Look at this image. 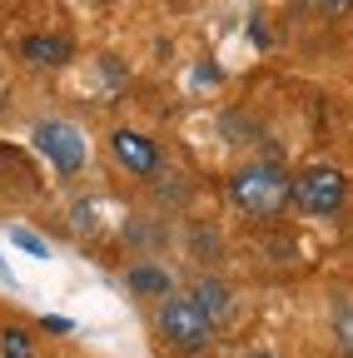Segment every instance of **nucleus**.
<instances>
[{
  "label": "nucleus",
  "instance_id": "nucleus-1",
  "mask_svg": "<svg viewBox=\"0 0 353 358\" xmlns=\"http://www.w3.org/2000/svg\"><path fill=\"white\" fill-rule=\"evenodd\" d=\"M229 199H234V209L244 219L269 224V219H279L294 204V174L279 169V164H264V159L259 164H244L229 179Z\"/></svg>",
  "mask_w": 353,
  "mask_h": 358
},
{
  "label": "nucleus",
  "instance_id": "nucleus-2",
  "mask_svg": "<svg viewBox=\"0 0 353 358\" xmlns=\"http://www.w3.org/2000/svg\"><path fill=\"white\" fill-rule=\"evenodd\" d=\"M154 329H159V338H164L174 353H209L214 338H219V324L209 319V313H204L189 294H169V299H159V308H154Z\"/></svg>",
  "mask_w": 353,
  "mask_h": 358
},
{
  "label": "nucleus",
  "instance_id": "nucleus-3",
  "mask_svg": "<svg viewBox=\"0 0 353 358\" xmlns=\"http://www.w3.org/2000/svg\"><path fill=\"white\" fill-rule=\"evenodd\" d=\"M294 204L314 219H333L348 204V174L338 164H308L294 174Z\"/></svg>",
  "mask_w": 353,
  "mask_h": 358
},
{
  "label": "nucleus",
  "instance_id": "nucleus-4",
  "mask_svg": "<svg viewBox=\"0 0 353 358\" xmlns=\"http://www.w3.org/2000/svg\"><path fill=\"white\" fill-rule=\"evenodd\" d=\"M35 150L50 159V169L60 179H75L85 164H90V140H85V129H75L70 120H40L35 124Z\"/></svg>",
  "mask_w": 353,
  "mask_h": 358
},
{
  "label": "nucleus",
  "instance_id": "nucleus-5",
  "mask_svg": "<svg viewBox=\"0 0 353 358\" xmlns=\"http://www.w3.org/2000/svg\"><path fill=\"white\" fill-rule=\"evenodd\" d=\"M110 155H115V164H124L135 179H154L164 169L159 145L150 140V134H140V129H115L110 134Z\"/></svg>",
  "mask_w": 353,
  "mask_h": 358
},
{
  "label": "nucleus",
  "instance_id": "nucleus-6",
  "mask_svg": "<svg viewBox=\"0 0 353 358\" xmlns=\"http://www.w3.org/2000/svg\"><path fill=\"white\" fill-rule=\"evenodd\" d=\"M20 55L35 65V70H60L75 60V45L65 35H25L20 40Z\"/></svg>",
  "mask_w": 353,
  "mask_h": 358
},
{
  "label": "nucleus",
  "instance_id": "nucleus-7",
  "mask_svg": "<svg viewBox=\"0 0 353 358\" xmlns=\"http://www.w3.org/2000/svg\"><path fill=\"white\" fill-rule=\"evenodd\" d=\"M189 299L209 313V319H214L219 329H224V324L234 319V289H229L224 279H199V284L189 289Z\"/></svg>",
  "mask_w": 353,
  "mask_h": 358
},
{
  "label": "nucleus",
  "instance_id": "nucleus-8",
  "mask_svg": "<svg viewBox=\"0 0 353 358\" xmlns=\"http://www.w3.org/2000/svg\"><path fill=\"white\" fill-rule=\"evenodd\" d=\"M124 284L129 294H140V299H169L174 294V274L164 264H135V268H124Z\"/></svg>",
  "mask_w": 353,
  "mask_h": 358
},
{
  "label": "nucleus",
  "instance_id": "nucleus-9",
  "mask_svg": "<svg viewBox=\"0 0 353 358\" xmlns=\"http://www.w3.org/2000/svg\"><path fill=\"white\" fill-rule=\"evenodd\" d=\"M333 334H338V348L353 353V299H343V303L333 308Z\"/></svg>",
  "mask_w": 353,
  "mask_h": 358
},
{
  "label": "nucleus",
  "instance_id": "nucleus-10",
  "mask_svg": "<svg viewBox=\"0 0 353 358\" xmlns=\"http://www.w3.org/2000/svg\"><path fill=\"white\" fill-rule=\"evenodd\" d=\"M10 239H15L25 254H35V259H50V244L40 239V234H30V229H10Z\"/></svg>",
  "mask_w": 353,
  "mask_h": 358
},
{
  "label": "nucleus",
  "instance_id": "nucleus-11",
  "mask_svg": "<svg viewBox=\"0 0 353 358\" xmlns=\"http://www.w3.org/2000/svg\"><path fill=\"white\" fill-rule=\"evenodd\" d=\"M319 15H329V20H348L353 15V0H308Z\"/></svg>",
  "mask_w": 353,
  "mask_h": 358
},
{
  "label": "nucleus",
  "instance_id": "nucleus-12",
  "mask_svg": "<svg viewBox=\"0 0 353 358\" xmlns=\"http://www.w3.org/2000/svg\"><path fill=\"white\" fill-rule=\"evenodd\" d=\"M0 348H15V353H35V338H30V329H6V334H0Z\"/></svg>",
  "mask_w": 353,
  "mask_h": 358
},
{
  "label": "nucleus",
  "instance_id": "nucleus-13",
  "mask_svg": "<svg viewBox=\"0 0 353 358\" xmlns=\"http://www.w3.org/2000/svg\"><path fill=\"white\" fill-rule=\"evenodd\" d=\"M0 358H35V353H15V348H0Z\"/></svg>",
  "mask_w": 353,
  "mask_h": 358
},
{
  "label": "nucleus",
  "instance_id": "nucleus-14",
  "mask_svg": "<svg viewBox=\"0 0 353 358\" xmlns=\"http://www.w3.org/2000/svg\"><path fill=\"white\" fill-rule=\"evenodd\" d=\"M244 358H279V353H244Z\"/></svg>",
  "mask_w": 353,
  "mask_h": 358
}]
</instances>
